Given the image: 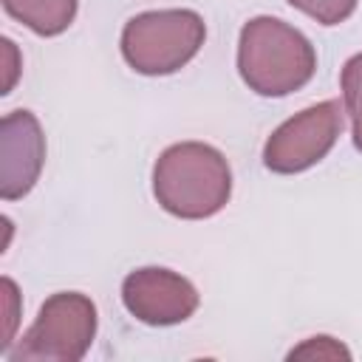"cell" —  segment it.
<instances>
[{
  "label": "cell",
  "mask_w": 362,
  "mask_h": 362,
  "mask_svg": "<svg viewBox=\"0 0 362 362\" xmlns=\"http://www.w3.org/2000/svg\"><path fill=\"white\" fill-rule=\"evenodd\" d=\"M0 305H3V325H0V354H8V345L14 342L17 317H20V294L11 277L0 280Z\"/></svg>",
  "instance_id": "11"
},
{
  "label": "cell",
  "mask_w": 362,
  "mask_h": 362,
  "mask_svg": "<svg viewBox=\"0 0 362 362\" xmlns=\"http://www.w3.org/2000/svg\"><path fill=\"white\" fill-rule=\"evenodd\" d=\"M348 359L351 351L345 345H339L334 337H311L303 345L288 351V359Z\"/></svg>",
  "instance_id": "12"
},
{
  "label": "cell",
  "mask_w": 362,
  "mask_h": 362,
  "mask_svg": "<svg viewBox=\"0 0 362 362\" xmlns=\"http://www.w3.org/2000/svg\"><path fill=\"white\" fill-rule=\"evenodd\" d=\"M204 37V17L192 8L141 11L122 28V57L136 74L167 76L201 51Z\"/></svg>",
  "instance_id": "3"
},
{
  "label": "cell",
  "mask_w": 362,
  "mask_h": 362,
  "mask_svg": "<svg viewBox=\"0 0 362 362\" xmlns=\"http://www.w3.org/2000/svg\"><path fill=\"white\" fill-rule=\"evenodd\" d=\"M345 124V105L339 99L317 102L286 119L263 144V164L272 173L294 175L320 164L337 144Z\"/></svg>",
  "instance_id": "5"
},
{
  "label": "cell",
  "mask_w": 362,
  "mask_h": 362,
  "mask_svg": "<svg viewBox=\"0 0 362 362\" xmlns=\"http://www.w3.org/2000/svg\"><path fill=\"white\" fill-rule=\"evenodd\" d=\"M122 303L144 325H178L195 314L201 297L184 274L161 266H144L124 277Z\"/></svg>",
  "instance_id": "6"
},
{
  "label": "cell",
  "mask_w": 362,
  "mask_h": 362,
  "mask_svg": "<svg viewBox=\"0 0 362 362\" xmlns=\"http://www.w3.org/2000/svg\"><path fill=\"white\" fill-rule=\"evenodd\" d=\"M238 71L257 96H288L311 82L317 51L294 25L260 14L240 28Z\"/></svg>",
  "instance_id": "2"
},
{
  "label": "cell",
  "mask_w": 362,
  "mask_h": 362,
  "mask_svg": "<svg viewBox=\"0 0 362 362\" xmlns=\"http://www.w3.org/2000/svg\"><path fill=\"white\" fill-rule=\"evenodd\" d=\"M76 6L79 0H3L6 14L40 37L62 34L76 17Z\"/></svg>",
  "instance_id": "8"
},
{
  "label": "cell",
  "mask_w": 362,
  "mask_h": 362,
  "mask_svg": "<svg viewBox=\"0 0 362 362\" xmlns=\"http://www.w3.org/2000/svg\"><path fill=\"white\" fill-rule=\"evenodd\" d=\"M359 0H288V6L300 8L320 25H339L356 11Z\"/></svg>",
  "instance_id": "10"
},
{
  "label": "cell",
  "mask_w": 362,
  "mask_h": 362,
  "mask_svg": "<svg viewBox=\"0 0 362 362\" xmlns=\"http://www.w3.org/2000/svg\"><path fill=\"white\" fill-rule=\"evenodd\" d=\"M3 57H6V79H3V90L0 93H11L14 82H17V74H20V57H17V48L11 40H3Z\"/></svg>",
  "instance_id": "13"
},
{
  "label": "cell",
  "mask_w": 362,
  "mask_h": 362,
  "mask_svg": "<svg viewBox=\"0 0 362 362\" xmlns=\"http://www.w3.org/2000/svg\"><path fill=\"white\" fill-rule=\"evenodd\" d=\"M45 164V136L31 110H11L0 122V195L17 201L31 192Z\"/></svg>",
  "instance_id": "7"
},
{
  "label": "cell",
  "mask_w": 362,
  "mask_h": 362,
  "mask_svg": "<svg viewBox=\"0 0 362 362\" xmlns=\"http://www.w3.org/2000/svg\"><path fill=\"white\" fill-rule=\"evenodd\" d=\"M96 337V305L82 291H57L8 351L11 362H79Z\"/></svg>",
  "instance_id": "4"
},
{
  "label": "cell",
  "mask_w": 362,
  "mask_h": 362,
  "mask_svg": "<svg viewBox=\"0 0 362 362\" xmlns=\"http://www.w3.org/2000/svg\"><path fill=\"white\" fill-rule=\"evenodd\" d=\"M339 88H342V105L351 119V136L354 147L362 153V54H354L339 74Z\"/></svg>",
  "instance_id": "9"
},
{
  "label": "cell",
  "mask_w": 362,
  "mask_h": 362,
  "mask_svg": "<svg viewBox=\"0 0 362 362\" xmlns=\"http://www.w3.org/2000/svg\"><path fill=\"white\" fill-rule=\"evenodd\" d=\"M153 195L175 218H212L232 195V170L212 144L178 141L153 164Z\"/></svg>",
  "instance_id": "1"
}]
</instances>
